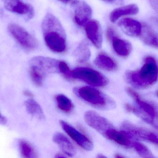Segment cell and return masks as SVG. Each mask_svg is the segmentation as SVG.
I'll list each match as a JSON object with an SVG mask.
<instances>
[{"instance_id":"cell-20","label":"cell","mask_w":158,"mask_h":158,"mask_svg":"<svg viewBox=\"0 0 158 158\" xmlns=\"http://www.w3.org/2000/svg\"><path fill=\"white\" fill-rule=\"evenodd\" d=\"M94 63L98 67L108 71H113L118 67L116 62L111 57L103 53L98 55Z\"/></svg>"},{"instance_id":"cell-10","label":"cell","mask_w":158,"mask_h":158,"mask_svg":"<svg viewBox=\"0 0 158 158\" xmlns=\"http://www.w3.org/2000/svg\"><path fill=\"white\" fill-rule=\"evenodd\" d=\"M72 5L73 7V18L75 23L80 27H84L92 18V8L86 2L80 0H78Z\"/></svg>"},{"instance_id":"cell-1","label":"cell","mask_w":158,"mask_h":158,"mask_svg":"<svg viewBox=\"0 0 158 158\" xmlns=\"http://www.w3.org/2000/svg\"><path fill=\"white\" fill-rule=\"evenodd\" d=\"M42 30L47 47L54 53H62L67 50L65 31L59 19L51 13H47L43 19Z\"/></svg>"},{"instance_id":"cell-37","label":"cell","mask_w":158,"mask_h":158,"mask_svg":"<svg viewBox=\"0 0 158 158\" xmlns=\"http://www.w3.org/2000/svg\"><path fill=\"white\" fill-rule=\"evenodd\" d=\"M156 96L158 97V90L156 92Z\"/></svg>"},{"instance_id":"cell-28","label":"cell","mask_w":158,"mask_h":158,"mask_svg":"<svg viewBox=\"0 0 158 158\" xmlns=\"http://www.w3.org/2000/svg\"><path fill=\"white\" fill-rule=\"evenodd\" d=\"M149 2L153 9L158 14V0H149Z\"/></svg>"},{"instance_id":"cell-16","label":"cell","mask_w":158,"mask_h":158,"mask_svg":"<svg viewBox=\"0 0 158 158\" xmlns=\"http://www.w3.org/2000/svg\"><path fill=\"white\" fill-rule=\"evenodd\" d=\"M110 42L115 53L119 56L127 57L131 53L132 45L128 41L121 39L118 35L112 38Z\"/></svg>"},{"instance_id":"cell-22","label":"cell","mask_w":158,"mask_h":158,"mask_svg":"<svg viewBox=\"0 0 158 158\" xmlns=\"http://www.w3.org/2000/svg\"><path fill=\"white\" fill-rule=\"evenodd\" d=\"M25 105L27 112L32 117L39 119H43L44 113L40 105L33 99H29L25 102Z\"/></svg>"},{"instance_id":"cell-3","label":"cell","mask_w":158,"mask_h":158,"mask_svg":"<svg viewBox=\"0 0 158 158\" xmlns=\"http://www.w3.org/2000/svg\"><path fill=\"white\" fill-rule=\"evenodd\" d=\"M59 61L51 58L37 56L29 62V74L32 82L36 86H40L44 78L50 73L58 70Z\"/></svg>"},{"instance_id":"cell-25","label":"cell","mask_w":158,"mask_h":158,"mask_svg":"<svg viewBox=\"0 0 158 158\" xmlns=\"http://www.w3.org/2000/svg\"><path fill=\"white\" fill-rule=\"evenodd\" d=\"M132 147L138 153V155L143 158H151L154 157L152 152L146 146L141 143L133 142Z\"/></svg>"},{"instance_id":"cell-34","label":"cell","mask_w":158,"mask_h":158,"mask_svg":"<svg viewBox=\"0 0 158 158\" xmlns=\"http://www.w3.org/2000/svg\"><path fill=\"white\" fill-rule=\"evenodd\" d=\"M115 157L116 158H124V156H122V155H119V154H117V155H116V156H115Z\"/></svg>"},{"instance_id":"cell-33","label":"cell","mask_w":158,"mask_h":158,"mask_svg":"<svg viewBox=\"0 0 158 158\" xmlns=\"http://www.w3.org/2000/svg\"><path fill=\"white\" fill-rule=\"evenodd\" d=\"M152 19H153L154 22H155V23H156L158 26V19L156 18H154Z\"/></svg>"},{"instance_id":"cell-14","label":"cell","mask_w":158,"mask_h":158,"mask_svg":"<svg viewBox=\"0 0 158 158\" xmlns=\"http://www.w3.org/2000/svg\"><path fill=\"white\" fill-rule=\"evenodd\" d=\"M120 28L128 36L139 37L142 32V25L137 20L130 18L121 19L118 23Z\"/></svg>"},{"instance_id":"cell-7","label":"cell","mask_w":158,"mask_h":158,"mask_svg":"<svg viewBox=\"0 0 158 158\" xmlns=\"http://www.w3.org/2000/svg\"><path fill=\"white\" fill-rule=\"evenodd\" d=\"M126 92L135 101L139 109L152 120V126L158 130V111L151 103L143 100L140 95L131 88H126Z\"/></svg>"},{"instance_id":"cell-4","label":"cell","mask_w":158,"mask_h":158,"mask_svg":"<svg viewBox=\"0 0 158 158\" xmlns=\"http://www.w3.org/2000/svg\"><path fill=\"white\" fill-rule=\"evenodd\" d=\"M74 93L89 104L103 109H113L116 106L112 99L95 88L88 86L77 87Z\"/></svg>"},{"instance_id":"cell-30","label":"cell","mask_w":158,"mask_h":158,"mask_svg":"<svg viewBox=\"0 0 158 158\" xmlns=\"http://www.w3.org/2000/svg\"><path fill=\"white\" fill-rule=\"evenodd\" d=\"M60 2L65 4H69L73 5L78 0H58Z\"/></svg>"},{"instance_id":"cell-35","label":"cell","mask_w":158,"mask_h":158,"mask_svg":"<svg viewBox=\"0 0 158 158\" xmlns=\"http://www.w3.org/2000/svg\"><path fill=\"white\" fill-rule=\"evenodd\" d=\"M103 1L107 2H115L116 0H103Z\"/></svg>"},{"instance_id":"cell-26","label":"cell","mask_w":158,"mask_h":158,"mask_svg":"<svg viewBox=\"0 0 158 158\" xmlns=\"http://www.w3.org/2000/svg\"><path fill=\"white\" fill-rule=\"evenodd\" d=\"M58 70L68 79H73L72 76V71L70 70L68 65L64 61H59Z\"/></svg>"},{"instance_id":"cell-11","label":"cell","mask_w":158,"mask_h":158,"mask_svg":"<svg viewBox=\"0 0 158 158\" xmlns=\"http://www.w3.org/2000/svg\"><path fill=\"white\" fill-rule=\"evenodd\" d=\"M4 6L6 10L12 13L26 16L28 20L33 18L35 10L33 6L21 0H3Z\"/></svg>"},{"instance_id":"cell-32","label":"cell","mask_w":158,"mask_h":158,"mask_svg":"<svg viewBox=\"0 0 158 158\" xmlns=\"http://www.w3.org/2000/svg\"><path fill=\"white\" fill-rule=\"evenodd\" d=\"M63 155H62V154H57V155H56V156L55 157L56 158H64V157H66L65 156H63Z\"/></svg>"},{"instance_id":"cell-29","label":"cell","mask_w":158,"mask_h":158,"mask_svg":"<svg viewBox=\"0 0 158 158\" xmlns=\"http://www.w3.org/2000/svg\"><path fill=\"white\" fill-rule=\"evenodd\" d=\"M7 120L5 117L0 112V125H4L6 124Z\"/></svg>"},{"instance_id":"cell-23","label":"cell","mask_w":158,"mask_h":158,"mask_svg":"<svg viewBox=\"0 0 158 158\" xmlns=\"http://www.w3.org/2000/svg\"><path fill=\"white\" fill-rule=\"evenodd\" d=\"M18 144L19 149L22 157L35 158L38 157L35 149L30 143L21 139L19 141Z\"/></svg>"},{"instance_id":"cell-8","label":"cell","mask_w":158,"mask_h":158,"mask_svg":"<svg viewBox=\"0 0 158 158\" xmlns=\"http://www.w3.org/2000/svg\"><path fill=\"white\" fill-rule=\"evenodd\" d=\"M122 128L131 135L132 138L148 141L158 147V134L136 127L128 121L123 122Z\"/></svg>"},{"instance_id":"cell-31","label":"cell","mask_w":158,"mask_h":158,"mask_svg":"<svg viewBox=\"0 0 158 158\" xmlns=\"http://www.w3.org/2000/svg\"><path fill=\"white\" fill-rule=\"evenodd\" d=\"M23 93H24V95L26 96H28V97H33V95L32 93V92H30V91H28V90H25L23 92Z\"/></svg>"},{"instance_id":"cell-13","label":"cell","mask_w":158,"mask_h":158,"mask_svg":"<svg viewBox=\"0 0 158 158\" xmlns=\"http://www.w3.org/2000/svg\"><path fill=\"white\" fill-rule=\"evenodd\" d=\"M63 130L82 148L87 151H91L94 148L93 143L86 136L79 132L74 127L64 121H60Z\"/></svg>"},{"instance_id":"cell-2","label":"cell","mask_w":158,"mask_h":158,"mask_svg":"<svg viewBox=\"0 0 158 158\" xmlns=\"http://www.w3.org/2000/svg\"><path fill=\"white\" fill-rule=\"evenodd\" d=\"M125 79L129 83L138 89L152 86L158 79V67L156 60L152 57H148L140 69L127 71Z\"/></svg>"},{"instance_id":"cell-9","label":"cell","mask_w":158,"mask_h":158,"mask_svg":"<svg viewBox=\"0 0 158 158\" xmlns=\"http://www.w3.org/2000/svg\"><path fill=\"white\" fill-rule=\"evenodd\" d=\"M85 122L90 127L105 136L110 130L114 128L112 124L106 119L94 111H88L84 115Z\"/></svg>"},{"instance_id":"cell-36","label":"cell","mask_w":158,"mask_h":158,"mask_svg":"<svg viewBox=\"0 0 158 158\" xmlns=\"http://www.w3.org/2000/svg\"><path fill=\"white\" fill-rule=\"evenodd\" d=\"M97 157L98 158H105L106 156H102V155H99V156H98Z\"/></svg>"},{"instance_id":"cell-24","label":"cell","mask_w":158,"mask_h":158,"mask_svg":"<svg viewBox=\"0 0 158 158\" xmlns=\"http://www.w3.org/2000/svg\"><path fill=\"white\" fill-rule=\"evenodd\" d=\"M56 100L59 109L66 113H69L73 110L74 105L70 99L63 94L57 95Z\"/></svg>"},{"instance_id":"cell-5","label":"cell","mask_w":158,"mask_h":158,"mask_svg":"<svg viewBox=\"0 0 158 158\" xmlns=\"http://www.w3.org/2000/svg\"><path fill=\"white\" fill-rule=\"evenodd\" d=\"M7 30L15 41L24 50L31 52L38 47L37 40L24 28L15 23H10Z\"/></svg>"},{"instance_id":"cell-18","label":"cell","mask_w":158,"mask_h":158,"mask_svg":"<svg viewBox=\"0 0 158 158\" xmlns=\"http://www.w3.org/2000/svg\"><path fill=\"white\" fill-rule=\"evenodd\" d=\"M142 25V32L139 36L141 40L147 45L158 48V37L155 31L146 23Z\"/></svg>"},{"instance_id":"cell-17","label":"cell","mask_w":158,"mask_h":158,"mask_svg":"<svg viewBox=\"0 0 158 158\" xmlns=\"http://www.w3.org/2000/svg\"><path fill=\"white\" fill-rule=\"evenodd\" d=\"M138 12L139 8L136 5L134 4L121 6L110 12L109 15L110 20L112 23H115L122 17L136 15Z\"/></svg>"},{"instance_id":"cell-12","label":"cell","mask_w":158,"mask_h":158,"mask_svg":"<svg viewBox=\"0 0 158 158\" xmlns=\"http://www.w3.org/2000/svg\"><path fill=\"white\" fill-rule=\"evenodd\" d=\"M85 29L87 38L93 45L97 49L101 48L103 43V32L99 21L91 19L85 24Z\"/></svg>"},{"instance_id":"cell-6","label":"cell","mask_w":158,"mask_h":158,"mask_svg":"<svg viewBox=\"0 0 158 158\" xmlns=\"http://www.w3.org/2000/svg\"><path fill=\"white\" fill-rule=\"evenodd\" d=\"M73 79H77L96 87H104L108 80L98 71L88 67H78L72 71Z\"/></svg>"},{"instance_id":"cell-21","label":"cell","mask_w":158,"mask_h":158,"mask_svg":"<svg viewBox=\"0 0 158 158\" xmlns=\"http://www.w3.org/2000/svg\"><path fill=\"white\" fill-rule=\"evenodd\" d=\"M74 56L79 62H85L91 57V51L88 44L85 41H82L74 52Z\"/></svg>"},{"instance_id":"cell-27","label":"cell","mask_w":158,"mask_h":158,"mask_svg":"<svg viewBox=\"0 0 158 158\" xmlns=\"http://www.w3.org/2000/svg\"><path fill=\"white\" fill-rule=\"evenodd\" d=\"M106 35L107 39H108V41H110L112 38L115 37V36H118L117 32L116 30L112 27H109L106 30Z\"/></svg>"},{"instance_id":"cell-15","label":"cell","mask_w":158,"mask_h":158,"mask_svg":"<svg viewBox=\"0 0 158 158\" xmlns=\"http://www.w3.org/2000/svg\"><path fill=\"white\" fill-rule=\"evenodd\" d=\"M105 136L120 145L125 147H132L133 142L131 140L132 138L125 131H119L115 130L114 128L109 130L106 134Z\"/></svg>"},{"instance_id":"cell-19","label":"cell","mask_w":158,"mask_h":158,"mask_svg":"<svg viewBox=\"0 0 158 158\" xmlns=\"http://www.w3.org/2000/svg\"><path fill=\"white\" fill-rule=\"evenodd\" d=\"M53 140L59 145L65 154L69 156L73 157L76 154L74 146L66 136L60 133H56L54 135Z\"/></svg>"}]
</instances>
